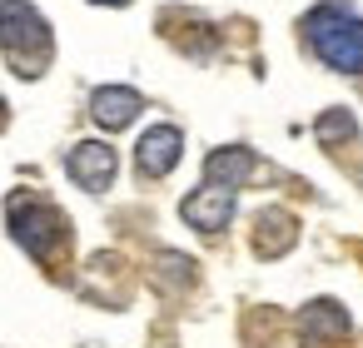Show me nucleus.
<instances>
[{"instance_id":"obj_10","label":"nucleus","mask_w":363,"mask_h":348,"mask_svg":"<svg viewBox=\"0 0 363 348\" xmlns=\"http://www.w3.org/2000/svg\"><path fill=\"white\" fill-rule=\"evenodd\" d=\"M303 333L308 338H323V333H333V338H343L348 333V313L338 308V303H308V313H303Z\"/></svg>"},{"instance_id":"obj_7","label":"nucleus","mask_w":363,"mask_h":348,"mask_svg":"<svg viewBox=\"0 0 363 348\" xmlns=\"http://www.w3.org/2000/svg\"><path fill=\"white\" fill-rule=\"evenodd\" d=\"M140 110H145V100H140L135 90H125V85H105V90H95V100H90V115H95V125H105V130H125Z\"/></svg>"},{"instance_id":"obj_3","label":"nucleus","mask_w":363,"mask_h":348,"mask_svg":"<svg viewBox=\"0 0 363 348\" xmlns=\"http://www.w3.org/2000/svg\"><path fill=\"white\" fill-rule=\"evenodd\" d=\"M65 214L50 204V199H30V194H16L11 199V234L16 244H26L35 259H55L60 244H65Z\"/></svg>"},{"instance_id":"obj_11","label":"nucleus","mask_w":363,"mask_h":348,"mask_svg":"<svg viewBox=\"0 0 363 348\" xmlns=\"http://www.w3.org/2000/svg\"><path fill=\"white\" fill-rule=\"evenodd\" d=\"M318 135H323V140H333V135H353V120H348V115H328V120L318 125Z\"/></svg>"},{"instance_id":"obj_8","label":"nucleus","mask_w":363,"mask_h":348,"mask_svg":"<svg viewBox=\"0 0 363 348\" xmlns=\"http://www.w3.org/2000/svg\"><path fill=\"white\" fill-rule=\"evenodd\" d=\"M249 174H254V155L249 150H214L209 164H204V184H224V189H239Z\"/></svg>"},{"instance_id":"obj_13","label":"nucleus","mask_w":363,"mask_h":348,"mask_svg":"<svg viewBox=\"0 0 363 348\" xmlns=\"http://www.w3.org/2000/svg\"><path fill=\"white\" fill-rule=\"evenodd\" d=\"M0 120H6V105H0Z\"/></svg>"},{"instance_id":"obj_1","label":"nucleus","mask_w":363,"mask_h":348,"mask_svg":"<svg viewBox=\"0 0 363 348\" xmlns=\"http://www.w3.org/2000/svg\"><path fill=\"white\" fill-rule=\"evenodd\" d=\"M303 35H308L313 55H318L328 70L363 75V16H353L348 6H333V0H328V6L308 11Z\"/></svg>"},{"instance_id":"obj_9","label":"nucleus","mask_w":363,"mask_h":348,"mask_svg":"<svg viewBox=\"0 0 363 348\" xmlns=\"http://www.w3.org/2000/svg\"><path fill=\"white\" fill-rule=\"evenodd\" d=\"M289 244H294V214H284V209H264V214H259L254 249H259V254H284Z\"/></svg>"},{"instance_id":"obj_2","label":"nucleus","mask_w":363,"mask_h":348,"mask_svg":"<svg viewBox=\"0 0 363 348\" xmlns=\"http://www.w3.org/2000/svg\"><path fill=\"white\" fill-rule=\"evenodd\" d=\"M0 50L21 75H40L55 50L45 16L35 6H26V0H0Z\"/></svg>"},{"instance_id":"obj_12","label":"nucleus","mask_w":363,"mask_h":348,"mask_svg":"<svg viewBox=\"0 0 363 348\" xmlns=\"http://www.w3.org/2000/svg\"><path fill=\"white\" fill-rule=\"evenodd\" d=\"M100 6H125V0H100Z\"/></svg>"},{"instance_id":"obj_5","label":"nucleus","mask_w":363,"mask_h":348,"mask_svg":"<svg viewBox=\"0 0 363 348\" xmlns=\"http://www.w3.org/2000/svg\"><path fill=\"white\" fill-rule=\"evenodd\" d=\"M65 169H70V179H75L80 189L100 194V189L115 179V150H110V145H100V140H85V145H75V150H70Z\"/></svg>"},{"instance_id":"obj_6","label":"nucleus","mask_w":363,"mask_h":348,"mask_svg":"<svg viewBox=\"0 0 363 348\" xmlns=\"http://www.w3.org/2000/svg\"><path fill=\"white\" fill-rule=\"evenodd\" d=\"M184 219H189L194 229H204V234H219V229L234 219V189H224V184L194 189V194L184 199Z\"/></svg>"},{"instance_id":"obj_4","label":"nucleus","mask_w":363,"mask_h":348,"mask_svg":"<svg viewBox=\"0 0 363 348\" xmlns=\"http://www.w3.org/2000/svg\"><path fill=\"white\" fill-rule=\"evenodd\" d=\"M179 155H184V135L174 125H155V130H145V140L135 150V164H140L145 179H160L179 164Z\"/></svg>"}]
</instances>
